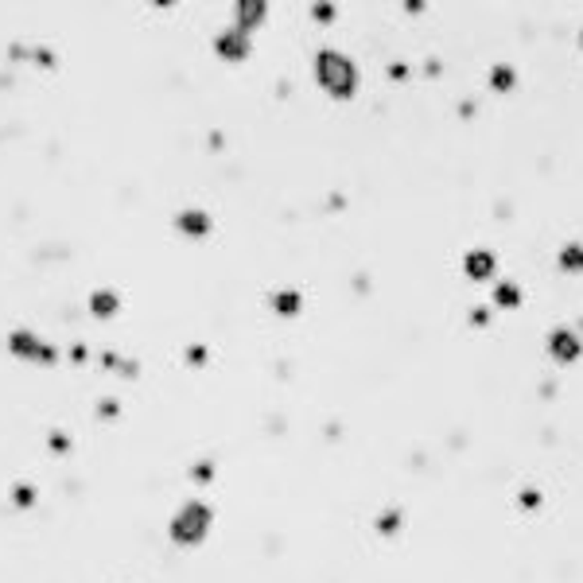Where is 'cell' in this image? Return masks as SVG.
I'll return each mask as SVG.
<instances>
[{
	"label": "cell",
	"instance_id": "13",
	"mask_svg": "<svg viewBox=\"0 0 583 583\" xmlns=\"http://www.w3.org/2000/svg\"><path fill=\"white\" fill-rule=\"evenodd\" d=\"M509 82H513V74H509L506 67H498V70H494V86H498V90H509Z\"/></svg>",
	"mask_w": 583,
	"mask_h": 583
},
{
	"label": "cell",
	"instance_id": "3",
	"mask_svg": "<svg viewBox=\"0 0 583 583\" xmlns=\"http://www.w3.org/2000/svg\"><path fill=\"white\" fill-rule=\"evenodd\" d=\"M549 350H552V358H560V362H575L579 358V339H575L572 331H552Z\"/></svg>",
	"mask_w": 583,
	"mask_h": 583
},
{
	"label": "cell",
	"instance_id": "9",
	"mask_svg": "<svg viewBox=\"0 0 583 583\" xmlns=\"http://www.w3.org/2000/svg\"><path fill=\"white\" fill-rule=\"evenodd\" d=\"M560 265H564L568 273H579L583 268V245H568V249L560 253Z\"/></svg>",
	"mask_w": 583,
	"mask_h": 583
},
{
	"label": "cell",
	"instance_id": "11",
	"mask_svg": "<svg viewBox=\"0 0 583 583\" xmlns=\"http://www.w3.org/2000/svg\"><path fill=\"white\" fill-rule=\"evenodd\" d=\"M498 303H502V308H513V303H517V288H513V284H502V288H498Z\"/></svg>",
	"mask_w": 583,
	"mask_h": 583
},
{
	"label": "cell",
	"instance_id": "8",
	"mask_svg": "<svg viewBox=\"0 0 583 583\" xmlns=\"http://www.w3.org/2000/svg\"><path fill=\"white\" fill-rule=\"evenodd\" d=\"M261 16H265V4H261V0L257 4H237V27H242V32L253 27V24H261Z\"/></svg>",
	"mask_w": 583,
	"mask_h": 583
},
{
	"label": "cell",
	"instance_id": "10",
	"mask_svg": "<svg viewBox=\"0 0 583 583\" xmlns=\"http://www.w3.org/2000/svg\"><path fill=\"white\" fill-rule=\"evenodd\" d=\"M93 311H98V315H113L117 311V296L113 292H98V296H93Z\"/></svg>",
	"mask_w": 583,
	"mask_h": 583
},
{
	"label": "cell",
	"instance_id": "4",
	"mask_svg": "<svg viewBox=\"0 0 583 583\" xmlns=\"http://www.w3.org/2000/svg\"><path fill=\"white\" fill-rule=\"evenodd\" d=\"M218 55H222V58H245V55H249V35H245L242 27H233V32L218 35Z\"/></svg>",
	"mask_w": 583,
	"mask_h": 583
},
{
	"label": "cell",
	"instance_id": "2",
	"mask_svg": "<svg viewBox=\"0 0 583 583\" xmlns=\"http://www.w3.org/2000/svg\"><path fill=\"white\" fill-rule=\"evenodd\" d=\"M210 529V509L202 502H187L179 513L171 517V537L175 544H199Z\"/></svg>",
	"mask_w": 583,
	"mask_h": 583
},
{
	"label": "cell",
	"instance_id": "5",
	"mask_svg": "<svg viewBox=\"0 0 583 583\" xmlns=\"http://www.w3.org/2000/svg\"><path fill=\"white\" fill-rule=\"evenodd\" d=\"M494 273V253L478 249V253H466V276L471 280H486Z\"/></svg>",
	"mask_w": 583,
	"mask_h": 583
},
{
	"label": "cell",
	"instance_id": "1",
	"mask_svg": "<svg viewBox=\"0 0 583 583\" xmlns=\"http://www.w3.org/2000/svg\"><path fill=\"white\" fill-rule=\"evenodd\" d=\"M315 78H319V86L339 101L354 98V90H358V70H354V63H350L346 55H339V51H319Z\"/></svg>",
	"mask_w": 583,
	"mask_h": 583
},
{
	"label": "cell",
	"instance_id": "6",
	"mask_svg": "<svg viewBox=\"0 0 583 583\" xmlns=\"http://www.w3.org/2000/svg\"><path fill=\"white\" fill-rule=\"evenodd\" d=\"M12 350H20V354H32V358H39V362H51V350L39 346L32 334H16V339H12Z\"/></svg>",
	"mask_w": 583,
	"mask_h": 583
},
{
	"label": "cell",
	"instance_id": "12",
	"mask_svg": "<svg viewBox=\"0 0 583 583\" xmlns=\"http://www.w3.org/2000/svg\"><path fill=\"white\" fill-rule=\"evenodd\" d=\"M276 308H280V311H296V308H300L296 292H280V296H276Z\"/></svg>",
	"mask_w": 583,
	"mask_h": 583
},
{
	"label": "cell",
	"instance_id": "7",
	"mask_svg": "<svg viewBox=\"0 0 583 583\" xmlns=\"http://www.w3.org/2000/svg\"><path fill=\"white\" fill-rule=\"evenodd\" d=\"M179 225H183L191 237H202V233H210V218H207V214H195V210L179 214Z\"/></svg>",
	"mask_w": 583,
	"mask_h": 583
}]
</instances>
